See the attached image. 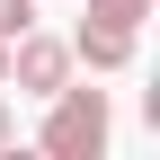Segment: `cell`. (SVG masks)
<instances>
[{
	"instance_id": "2",
	"label": "cell",
	"mask_w": 160,
	"mask_h": 160,
	"mask_svg": "<svg viewBox=\"0 0 160 160\" xmlns=\"http://www.w3.org/2000/svg\"><path fill=\"white\" fill-rule=\"evenodd\" d=\"M62 80H71V45H62V36H45V27H18V36H9V80H0V89L53 98Z\"/></svg>"
},
{
	"instance_id": "7",
	"label": "cell",
	"mask_w": 160,
	"mask_h": 160,
	"mask_svg": "<svg viewBox=\"0 0 160 160\" xmlns=\"http://www.w3.org/2000/svg\"><path fill=\"white\" fill-rule=\"evenodd\" d=\"M0 80H9V36H0Z\"/></svg>"
},
{
	"instance_id": "3",
	"label": "cell",
	"mask_w": 160,
	"mask_h": 160,
	"mask_svg": "<svg viewBox=\"0 0 160 160\" xmlns=\"http://www.w3.org/2000/svg\"><path fill=\"white\" fill-rule=\"evenodd\" d=\"M71 62H89V71H133V27L80 18V36H71Z\"/></svg>"
},
{
	"instance_id": "1",
	"label": "cell",
	"mask_w": 160,
	"mask_h": 160,
	"mask_svg": "<svg viewBox=\"0 0 160 160\" xmlns=\"http://www.w3.org/2000/svg\"><path fill=\"white\" fill-rule=\"evenodd\" d=\"M36 142H45L53 160H98L107 151V89H53L45 98V125H36Z\"/></svg>"
},
{
	"instance_id": "5",
	"label": "cell",
	"mask_w": 160,
	"mask_h": 160,
	"mask_svg": "<svg viewBox=\"0 0 160 160\" xmlns=\"http://www.w3.org/2000/svg\"><path fill=\"white\" fill-rule=\"evenodd\" d=\"M18 27H36V0H0V36H18Z\"/></svg>"
},
{
	"instance_id": "4",
	"label": "cell",
	"mask_w": 160,
	"mask_h": 160,
	"mask_svg": "<svg viewBox=\"0 0 160 160\" xmlns=\"http://www.w3.org/2000/svg\"><path fill=\"white\" fill-rule=\"evenodd\" d=\"M89 18H107V27H142L151 0H89Z\"/></svg>"
},
{
	"instance_id": "6",
	"label": "cell",
	"mask_w": 160,
	"mask_h": 160,
	"mask_svg": "<svg viewBox=\"0 0 160 160\" xmlns=\"http://www.w3.org/2000/svg\"><path fill=\"white\" fill-rule=\"evenodd\" d=\"M18 142V116H9V98H0V151H9Z\"/></svg>"
}]
</instances>
